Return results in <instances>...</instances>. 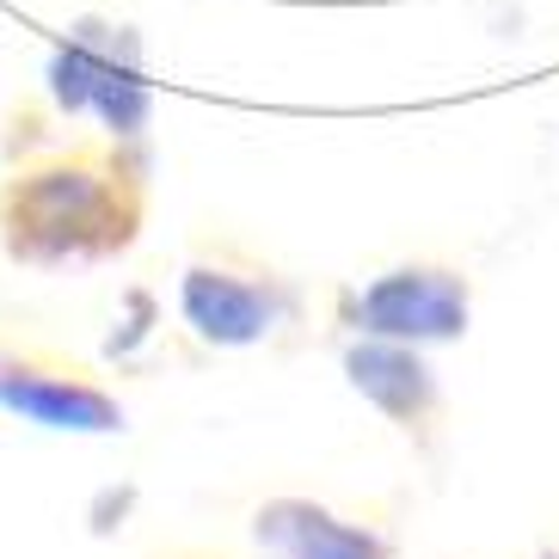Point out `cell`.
Instances as JSON below:
<instances>
[{
  "mask_svg": "<svg viewBox=\"0 0 559 559\" xmlns=\"http://www.w3.org/2000/svg\"><path fill=\"white\" fill-rule=\"evenodd\" d=\"M142 228V191L123 166L50 160L0 191V240L32 271L117 259Z\"/></svg>",
  "mask_w": 559,
  "mask_h": 559,
  "instance_id": "6da1fadb",
  "label": "cell"
},
{
  "mask_svg": "<svg viewBox=\"0 0 559 559\" xmlns=\"http://www.w3.org/2000/svg\"><path fill=\"white\" fill-rule=\"evenodd\" d=\"M50 93L62 111H93L111 135H142L148 123V81L142 44L123 25H74L50 56Z\"/></svg>",
  "mask_w": 559,
  "mask_h": 559,
  "instance_id": "7a4b0ae2",
  "label": "cell"
},
{
  "mask_svg": "<svg viewBox=\"0 0 559 559\" xmlns=\"http://www.w3.org/2000/svg\"><path fill=\"white\" fill-rule=\"evenodd\" d=\"M362 338H400V345H449L467 332V277L443 264H400L388 277L345 301Z\"/></svg>",
  "mask_w": 559,
  "mask_h": 559,
  "instance_id": "3957f363",
  "label": "cell"
},
{
  "mask_svg": "<svg viewBox=\"0 0 559 559\" xmlns=\"http://www.w3.org/2000/svg\"><path fill=\"white\" fill-rule=\"evenodd\" d=\"M179 308L185 326L198 332L203 345L240 350L259 345L283 326L289 313V289L264 271H228V264H191L179 283Z\"/></svg>",
  "mask_w": 559,
  "mask_h": 559,
  "instance_id": "277c9868",
  "label": "cell"
},
{
  "mask_svg": "<svg viewBox=\"0 0 559 559\" xmlns=\"http://www.w3.org/2000/svg\"><path fill=\"white\" fill-rule=\"evenodd\" d=\"M0 412H13V418L44 425V430H74V437L123 430V406L105 388H93L81 376L37 369V362H13V357H0Z\"/></svg>",
  "mask_w": 559,
  "mask_h": 559,
  "instance_id": "5b68a950",
  "label": "cell"
},
{
  "mask_svg": "<svg viewBox=\"0 0 559 559\" xmlns=\"http://www.w3.org/2000/svg\"><path fill=\"white\" fill-rule=\"evenodd\" d=\"M252 535L277 559H394V547L381 542L376 528L345 523V516H332L313 498H271V504H259Z\"/></svg>",
  "mask_w": 559,
  "mask_h": 559,
  "instance_id": "8992f818",
  "label": "cell"
},
{
  "mask_svg": "<svg viewBox=\"0 0 559 559\" xmlns=\"http://www.w3.org/2000/svg\"><path fill=\"white\" fill-rule=\"evenodd\" d=\"M345 376L376 412H388L394 425H425L437 412V376L430 362L418 357V345H400V338H362L345 350Z\"/></svg>",
  "mask_w": 559,
  "mask_h": 559,
  "instance_id": "52a82bcc",
  "label": "cell"
},
{
  "mask_svg": "<svg viewBox=\"0 0 559 559\" xmlns=\"http://www.w3.org/2000/svg\"><path fill=\"white\" fill-rule=\"evenodd\" d=\"M542 559H554V554H542Z\"/></svg>",
  "mask_w": 559,
  "mask_h": 559,
  "instance_id": "ba28073f",
  "label": "cell"
}]
</instances>
